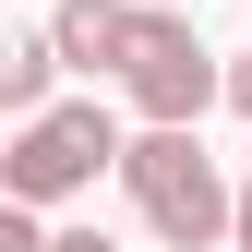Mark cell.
I'll use <instances>...</instances> for the list:
<instances>
[{
	"label": "cell",
	"instance_id": "8992f818",
	"mask_svg": "<svg viewBox=\"0 0 252 252\" xmlns=\"http://www.w3.org/2000/svg\"><path fill=\"white\" fill-rule=\"evenodd\" d=\"M0 252H48V228H36L24 204H0Z\"/></svg>",
	"mask_w": 252,
	"mask_h": 252
},
{
	"label": "cell",
	"instance_id": "52a82bcc",
	"mask_svg": "<svg viewBox=\"0 0 252 252\" xmlns=\"http://www.w3.org/2000/svg\"><path fill=\"white\" fill-rule=\"evenodd\" d=\"M48 252H120L108 228H48Z\"/></svg>",
	"mask_w": 252,
	"mask_h": 252
},
{
	"label": "cell",
	"instance_id": "6da1fadb",
	"mask_svg": "<svg viewBox=\"0 0 252 252\" xmlns=\"http://www.w3.org/2000/svg\"><path fill=\"white\" fill-rule=\"evenodd\" d=\"M120 192H132V216L168 252H216L240 228V192H228V168L204 156V132H132V144H120Z\"/></svg>",
	"mask_w": 252,
	"mask_h": 252
},
{
	"label": "cell",
	"instance_id": "5b68a950",
	"mask_svg": "<svg viewBox=\"0 0 252 252\" xmlns=\"http://www.w3.org/2000/svg\"><path fill=\"white\" fill-rule=\"evenodd\" d=\"M48 84H60L48 24H0V120H36V108H60Z\"/></svg>",
	"mask_w": 252,
	"mask_h": 252
},
{
	"label": "cell",
	"instance_id": "3957f363",
	"mask_svg": "<svg viewBox=\"0 0 252 252\" xmlns=\"http://www.w3.org/2000/svg\"><path fill=\"white\" fill-rule=\"evenodd\" d=\"M120 96H132L144 132H192V120L228 96V60L192 36V12H144L132 24V60H120Z\"/></svg>",
	"mask_w": 252,
	"mask_h": 252
},
{
	"label": "cell",
	"instance_id": "277c9868",
	"mask_svg": "<svg viewBox=\"0 0 252 252\" xmlns=\"http://www.w3.org/2000/svg\"><path fill=\"white\" fill-rule=\"evenodd\" d=\"M132 0H48V48H60V72H120L132 60Z\"/></svg>",
	"mask_w": 252,
	"mask_h": 252
},
{
	"label": "cell",
	"instance_id": "30bf717a",
	"mask_svg": "<svg viewBox=\"0 0 252 252\" xmlns=\"http://www.w3.org/2000/svg\"><path fill=\"white\" fill-rule=\"evenodd\" d=\"M132 12H180V0H132Z\"/></svg>",
	"mask_w": 252,
	"mask_h": 252
},
{
	"label": "cell",
	"instance_id": "7a4b0ae2",
	"mask_svg": "<svg viewBox=\"0 0 252 252\" xmlns=\"http://www.w3.org/2000/svg\"><path fill=\"white\" fill-rule=\"evenodd\" d=\"M120 108L96 96H60L36 120H12V144H0V204H24V216H48V204H72V192H96V180L120 168Z\"/></svg>",
	"mask_w": 252,
	"mask_h": 252
},
{
	"label": "cell",
	"instance_id": "ba28073f",
	"mask_svg": "<svg viewBox=\"0 0 252 252\" xmlns=\"http://www.w3.org/2000/svg\"><path fill=\"white\" fill-rule=\"evenodd\" d=\"M228 108H240V120H252V48H240V60H228Z\"/></svg>",
	"mask_w": 252,
	"mask_h": 252
},
{
	"label": "cell",
	"instance_id": "9c48e42d",
	"mask_svg": "<svg viewBox=\"0 0 252 252\" xmlns=\"http://www.w3.org/2000/svg\"><path fill=\"white\" fill-rule=\"evenodd\" d=\"M228 240H240V252H252V168H240V228H228Z\"/></svg>",
	"mask_w": 252,
	"mask_h": 252
}]
</instances>
